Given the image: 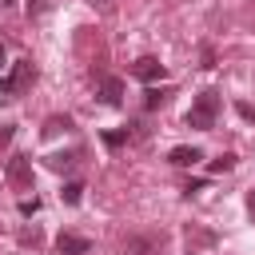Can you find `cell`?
<instances>
[{"label": "cell", "mask_w": 255, "mask_h": 255, "mask_svg": "<svg viewBox=\"0 0 255 255\" xmlns=\"http://www.w3.org/2000/svg\"><path fill=\"white\" fill-rule=\"evenodd\" d=\"M215 116H219V92H199L187 112V128L207 131V128H215Z\"/></svg>", "instance_id": "cell-1"}, {"label": "cell", "mask_w": 255, "mask_h": 255, "mask_svg": "<svg viewBox=\"0 0 255 255\" xmlns=\"http://www.w3.org/2000/svg\"><path fill=\"white\" fill-rule=\"evenodd\" d=\"M32 76H36V72H32V60H16V64L0 76V96H4V100H16L20 92H28Z\"/></svg>", "instance_id": "cell-2"}, {"label": "cell", "mask_w": 255, "mask_h": 255, "mask_svg": "<svg viewBox=\"0 0 255 255\" xmlns=\"http://www.w3.org/2000/svg\"><path fill=\"white\" fill-rule=\"evenodd\" d=\"M8 183L12 187H32V159L28 155H12L8 159Z\"/></svg>", "instance_id": "cell-3"}, {"label": "cell", "mask_w": 255, "mask_h": 255, "mask_svg": "<svg viewBox=\"0 0 255 255\" xmlns=\"http://www.w3.org/2000/svg\"><path fill=\"white\" fill-rule=\"evenodd\" d=\"M131 76H135V80H143V84H155V80L163 76V64H159L155 56H139V60L131 64Z\"/></svg>", "instance_id": "cell-4"}, {"label": "cell", "mask_w": 255, "mask_h": 255, "mask_svg": "<svg viewBox=\"0 0 255 255\" xmlns=\"http://www.w3.org/2000/svg\"><path fill=\"white\" fill-rule=\"evenodd\" d=\"M56 251H60V255H88V251H92V243H88L84 235L60 231V235H56Z\"/></svg>", "instance_id": "cell-5"}, {"label": "cell", "mask_w": 255, "mask_h": 255, "mask_svg": "<svg viewBox=\"0 0 255 255\" xmlns=\"http://www.w3.org/2000/svg\"><path fill=\"white\" fill-rule=\"evenodd\" d=\"M100 100L116 108V104L124 100V80H116V76H100Z\"/></svg>", "instance_id": "cell-6"}, {"label": "cell", "mask_w": 255, "mask_h": 255, "mask_svg": "<svg viewBox=\"0 0 255 255\" xmlns=\"http://www.w3.org/2000/svg\"><path fill=\"white\" fill-rule=\"evenodd\" d=\"M199 159H203V151H199V147H187V143L167 151V163H175V167H195Z\"/></svg>", "instance_id": "cell-7"}, {"label": "cell", "mask_w": 255, "mask_h": 255, "mask_svg": "<svg viewBox=\"0 0 255 255\" xmlns=\"http://www.w3.org/2000/svg\"><path fill=\"white\" fill-rule=\"evenodd\" d=\"M80 163V151H68V155H48V167L52 171H72Z\"/></svg>", "instance_id": "cell-8"}, {"label": "cell", "mask_w": 255, "mask_h": 255, "mask_svg": "<svg viewBox=\"0 0 255 255\" xmlns=\"http://www.w3.org/2000/svg\"><path fill=\"white\" fill-rule=\"evenodd\" d=\"M60 199H64V203H72V207H76V203H80V199H84V183H80V179H72V183H64V191H60Z\"/></svg>", "instance_id": "cell-9"}, {"label": "cell", "mask_w": 255, "mask_h": 255, "mask_svg": "<svg viewBox=\"0 0 255 255\" xmlns=\"http://www.w3.org/2000/svg\"><path fill=\"white\" fill-rule=\"evenodd\" d=\"M60 131H72V120H68V116H52V120L44 124V135H60Z\"/></svg>", "instance_id": "cell-10"}, {"label": "cell", "mask_w": 255, "mask_h": 255, "mask_svg": "<svg viewBox=\"0 0 255 255\" xmlns=\"http://www.w3.org/2000/svg\"><path fill=\"white\" fill-rule=\"evenodd\" d=\"M163 100H167V92H159V88H147V92H143V108H147V112H155Z\"/></svg>", "instance_id": "cell-11"}, {"label": "cell", "mask_w": 255, "mask_h": 255, "mask_svg": "<svg viewBox=\"0 0 255 255\" xmlns=\"http://www.w3.org/2000/svg\"><path fill=\"white\" fill-rule=\"evenodd\" d=\"M235 167V155H219V159H211V171H231Z\"/></svg>", "instance_id": "cell-12"}, {"label": "cell", "mask_w": 255, "mask_h": 255, "mask_svg": "<svg viewBox=\"0 0 255 255\" xmlns=\"http://www.w3.org/2000/svg\"><path fill=\"white\" fill-rule=\"evenodd\" d=\"M124 139H128V131H104V143H108V147H120Z\"/></svg>", "instance_id": "cell-13"}, {"label": "cell", "mask_w": 255, "mask_h": 255, "mask_svg": "<svg viewBox=\"0 0 255 255\" xmlns=\"http://www.w3.org/2000/svg\"><path fill=\"white\" fill-rule=\"evenodd\" d=\"M40 211V199L32 195V199H20V215H36Z\"/></svg>", "instance_id": "cell-14"}, {"label": "cell", "mask_w": 255, "mask_h": 255, "mask_svg": "<svg viewBox=\"0 0 255 255\" xmlns=\"http://www.w3.org/2000/svg\"><path fill=\"white\" fill-rule=\"evenodd\" d=\"M44 12V0H28V16H40Z\"/></svg>", "instance_id": "cell-15"}, {"label": "cell", "mask_w": 255, "mask_h": 255, "mask_svg": "<svg viewBox=\"0 0 255 255\" xmlns=\"http://www.w3.org/2000/svg\"><path fill=\"white\" fill-rule=\"evenodd\" d=\"M8 139H12V128H0V147H4Z\"/></svg>", "instance_id": "cell-16"}, {"label": "cell", "mask_w": 255, "mask_h": 255, "mask_svg": "<svg viewBox=\"0 0 255 255\" xmlns=\"http://www.w3.org/2000/svg\"><path fill=\"white\" fill-rule=\"evenodd\" d=\"M247 211H251V219H255V191L247 195Z\"/></svg>", "instance_id": "cell-17"}, {"label": "cell", "mask_w": 255, "mask_h": 255, "mask_svg": "<svg viewBox=\"0 0 255 255\" xmlns=\"http://www.w3.org/2000/svg\"><path fill=\"white\" fill-rule=\"evenodd\" d=\"M88 4H96V8H112V0H88Z\"/></svg>", "instance_id": "cell-18"}, {"label": "cell", "mask_w": 255, "mask_h": 255, "mask_svg": "<svg viewBox=\"0 0 255 255\" xmlns=\"http://www.w3.org/2000/svg\"><path fill=\"white\" fill-rule=\"evenodd\" d=\"M0 68H4V44H0Z\"/></svg>", "instance_id": "cell-19"}, {"label": "cell", "mask_w": 255, "mask_h": 255, "mask_svg": "<svg viewBox=\"0 0 255 255\" xmlns=\"http://www.w3.org/2000/svg\"><path fill=\"white\" fill-rule=\"evenodd\" d=\"M0 4H8V0H0Z\"/></svg>", "instance_id": "cell-20"}]
</instances>
